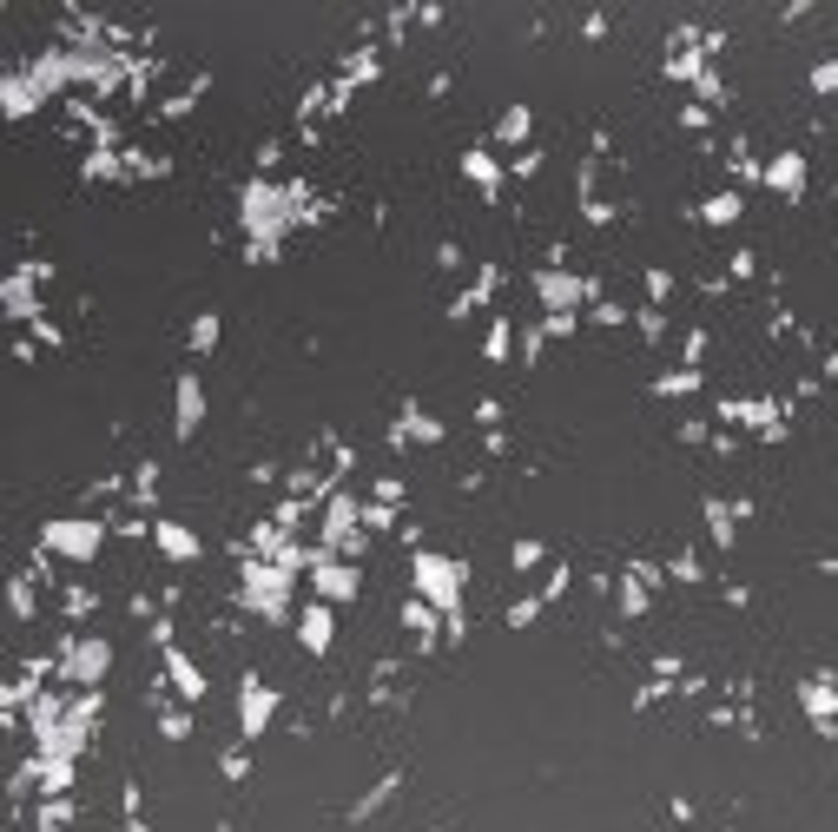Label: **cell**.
<instances>
[{
	"instance_id": "cell-1",
	"label": "cell",
	"mask_w": 838,
	"mask_h": 832,
	"mask_svg": "<svg viewBox=\"0 0 838 832\" xmlns=\"http://www.w3.org/2000/svg\"><path fill=\"white\" fill-rule=\"evenodd\" d=\"M199 416H205V397H199V383H179V430H191V423H199Z\"/></svg>"
}]
</instances>
